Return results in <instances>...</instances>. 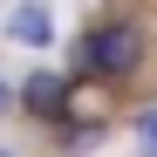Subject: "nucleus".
<instances>
[{
  "label": "nucleus",
  "instance_id": "nucleus-1",
  "mask_svg": "<svg viewBox=\"0 0 157 157\" xmlns=\"http://www.w3.org/2000/svg\"><path fill=\"white\" fill-rule=\"evenodd\" d=\"M150 62V21L130 14V7H102L82 21L75 34V55H68V82H130Z\"/></svg>",
  "mask_w": 157,
  "mask_h": 157
},
{
  "label": "nucleus",
  "instance_id": "nucleus-6",
  "mask_svg": "<svg viewBox=\"0 0 157 157\" xmlns=\"http://www.w3.org/2000/svg\"><path fill=\"white\" fill-rule=\"evenodd\" d=\"M0 157H14V150H0Z\"/></svg>",
  "mask_w": 157,
  "mask_h": 157
},
{
  "label": "nucleus",
  "instance_id": "nucleus-2",
  "mask_svg": "<svg viewBox=\"0 0 157 157\" xmlns=\"http://www.w3.org/2000/svg\"><path fill=\"white\" fill-rule=\"evenodd\" d=\"M14 109L28 116V123H48V130H62L68 116H82V96H75V82L62 68H34L28 82L14 89Z\"/></svg>",
  "mask_w": 157,
  "mask_h": 157
},
{
  "label": "nucleus",
  "instance_id": "nucleus-4",
  "mask_svg": "<svg viewBox=\"0 0 157 157\" xmlns=\"http://www.w3.org/2000/svg\"><path fill=\"white\" fill-rule=\"evenodd\" d=\"M137 137H144V150H150V157H157V102H150V109H144V116H137Z\"/></svg>",
  "mask_w": 157,
  "mask_h": 157
},
{
  "label": "nucleus",
  "instance_id": "nucleus-3",
  "mask_svg": "<svg viewBox=\"0 0 157 157\" xmlns=\"http://www.w3.org/2000/svg\"><path fill=\"white\" fill-rule=\"evenodd\" d=\"M7 34H14L21 48H48V41H55V14L21 0V7H7Z\"/></svg>",
  "mask_w": 157,
  "mask_h": 157
},
{
  "label": "nucleus",
  "instance_id": "nucleus-5",
  "mask_svg": "<svg viewBox=\"0 0 157 157\" xmlns=\"http://www.w3.org/2000/svg\"><path fill=\"white\" fill-rule=\"evenodd\" d=\"M14 109V89H7V75H0V116H7Z\"/></svg>",
  "mask_w": 157,
  "mask_h": 157
}]
</instances>
